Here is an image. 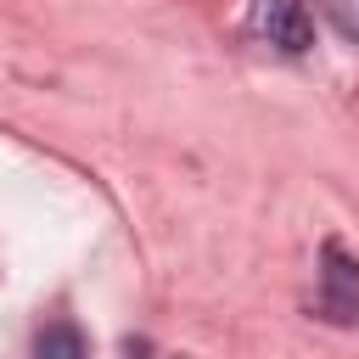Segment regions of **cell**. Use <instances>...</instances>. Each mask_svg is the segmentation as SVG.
Returning a JSON list of instances; mask_svg holds the SVG:
<instances>
[{
	"mask_svg": "<svg viewBox=\"0 0 359 359\" xmlns=\"http://www.w3.org/2000/svg\"><path fill=\"white\" fill-rule=\"evenodd\" d=\"M325 11H331V22H337L348 39H359V0H325Z\"/></svg>",
	"mask_w": 359,
	"mask_h": 359,
	"instance_id": "obj_3",
	"label": "cell"
},
{
	"mask_svg": "<svg viewBox=\"0 0 359 359\" xmlns=\"http://www.w3.org/2000/svg\"><path fill=\"white\" fill-rule=\"evenodd\" d=\"M252 28L286 56H303L314 45V17L303 0H252Z\"/></svg>",
	"mask_w": 359,
	"mask_h": 359,
	"instance_id": "obj_1",
	"label": "cell"
},
{
	"mask_svg": "<svg viewBox=\"0 0 359 359\" xmlns=\"http://www.w3.org/2000/svg\"><path fill=\"white\" fill-rule=\"evenodd\" d=\"M84 331L79 325H45L39 337H34V353L39 359H84Z\"/></svg>",
	"mask_w": 359,
	"mask_h": 359,
	"instance_id": "obj_2",
	"label": "cell"
}]
</instances>
